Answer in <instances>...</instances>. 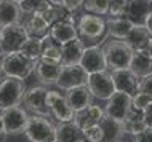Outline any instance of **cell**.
I'll return each instance as SVG.
<instances>
[{"label": "cell", "mask_w": 152, "mask_h": 142, "mask_svg": "<svg viewBox=\"0 0 152 142\" xmlns=\"http://www.w3.org/2000/svg\"><path fill=\"white\" fill-rule=\"evenodd\" d=\"M101 50L104 53L107 70H117V69H125L130 66L133 50L125 40H118V38L107 40L101 45Z\"/></svg>", "instance_id": "1"}, {"label": "cell", "mask_w": 152, "mask_h": 142, "mask_svg": "<svg viewBox=\"0 0 152 142\" xmlns=\"http://www.w3.org/2000/svg\"><path fill=\"white\" fill-rule=\"evenodd\" d=\"M0 66H2V74L3 75L15 77V78H19V80H26L27 77H31V74L34 72L35 62H32L31 59H27L26 56L21 54L19 51H13V53L2 54Z\"/></svg>", "instance_id": "2"}, {"label": "cell", "mask_w": 152, "mask_h": 142, "mask_svg": "<svg viewBox=\"0 0 152 142\" xmlns=\"http://www.w3.org/2000/svg\"><path fill=\"white\" fill-rule=\"evenodd\" d=\"M24 136L31 142H55L56 139V125L48 117L29 115Z\"/></svg>", "instance_id": "3"}, {"label": "cell", "mask_w": 152, "mask_h": 142, "mask_svg": "<svg viewBox=\"0 0 152 142\" xmlns=\"http://www.w3.org/2000/svg\"><path fill=\"white\" fill-rule=\"evenodd\" d=\"M24 93H26L24 80L7 75L0 78V110L15 107V105H21Z\"/></svg>", "instance_id": "4"}, {"label": "cell", "mask_w": 152, "mask_h": 142, "mask_svg": "<svg viewBox=\"0 0 152 142\" xmlns=\"http://www.w3.org/2000/svg\"><path fill=\"white\" fill-rule=\"evenodd\" d=\"M77 32L79 37L90 40H104L106 37V19L94 13H83L77 19Z\"/></svg>", "instance_id": "5"}, {"label": "cell", "mask_w": 152, "mask_h": 142, "mask_svg": "<svg viewBox=\"0 0 152 142\" xmlns=\"http://www.w3.org/2000/svg\"><path fill=\"white\" fill-rule=\"evenodd\" d=\"M85 85H87L88 91L91 93V96L94 99H99V101H107L115 93L114 82H112V77H110L109 70L88 74L87 83Z\"/></svg>", "instance_id": "6"}, {"label": "cell", "mask_w": 152, "mask_h": 142, "mask_svg": "<svg viewBox=\"0 0 152 142\" xmlns=\"http://www.w3.org/2000/svg\"><path fill=\"white\" fill-rule=\"evenodd\" d=\"M29 38L26 27L23 22L10 24V26L2 27V46H0V54H7V53L19 51L23 43Z\"/></svg>", "instance_id": "7"}, {"label": "cell", "mask_w": 152, "mask_h": 142, "mask_svg": "<svg viewBox=\"0 0 152 142\" xmlns=\"http://www.w3.org/2000/svg\"><path fill=\"white\" fill-rule=\"evenodd\" d=\"M47 107L50 117L55 120H58L59 123L63 121H72L75 112L71 109V105L67 104L64 94H61L58 90H48L47 91Z\"/></svg>", "instance_id": "8"}, {"label": "cell", "mask_w": 152, "mask_h": 142, "mask_svg": "<svg viewBox=\"0 0 152 142\" xmlns=\"http://www.w3.org/2000/svg\"><path fill=\"white\" fill-rule=\"evenodd\" d=\"M2 120H3V125H5L7 134L18 136V134H24L29 115H27V110L24 107L15 105V107L2 110Z\"/></svg>", "instance_id": "9"}, {"label": "cell", "mask_w": 152, "mask_h": 142, "mask_svg": "<svg viewBox=\"0 0 152 142\" xmlns=\"http://www.w3.org/2000/svg\"><path fill=\"white\" fill-rule=\"evenodd\" d=\"M47 91L48 90L45 86H34L31 90H26L21 101L24 109L27 112H31L32 115L50 117L48 107H47Z\"/></svg>", "instance_id": "10"}, {"label": "cell", "mask_w": 152, "mask_h": 142, "mask_svg": "<svg viewBox=\"0 0 152 142\" xmlns=\"http://www.w3.org/2000/svg\"><path fill=\"white\" fill-rule=\"evenodd\" d=\"M87 77H88V74L82 69L80 64H75V66H61L59 77L55 85L59 90L67 91L71 88L85 85L87 83Z\"/></svg>", "instance_id": "11"}, {"label": "cell", "mask_w": 152, "mask_h": 142, "mask_svg": "<svg viewBox=\"0 0 152 142\" xmlns=\"http://www.w3.org/2000/svg\"><path fill=\"white\" fill-rule=\"evenodd\" d=\"M131 101H133V96L131 94H126V93H122V91H115L107 99V104L104 107V113L107 117H110V118L123 121V118L126 117V113L131 109Z\"/></svg>", "instance_id": "12"}, {"label": "cell", "mask_w": 152, "mask_h": 142, "mask_svg": "<svg viewBox=\"0 0 152 142\" xmlns=\"http://www.w3.org/2000/svg\"><path fill=\"white\" fill-rule=\"evenodd\" d=\"M79 64L87 74L107 70V64H106V58H104V53L101 50V45L85 46L83 54H82V59Z\"/></svg>", "instance_id": "13"}, {"label": "cell", "mask_w": 152, "mask_h": 142, "mask_svg": "<svg viewBox=\"0 0 152 142\" xmlns=\"http://www.w3.org/2000/svg\"><path fill=\"white\" fill-rule=\"evenodd\" d=\"M109 72H110V77H112L115 91H122V93H126V94H131V96H133L134 93H138L139 77L134 74L130 67L117 69V70H109Z\"/></svg>", "instance_id": "14"}, {"label": "cell", "mask_w": 152, "mask_h": 142, "mask_svg": "<svg viewBox=\"0 0 152 142\" xmlns=\"http://www.w3.org/2000/svg\"><path fill=\"white\" fill-rule=\"evenodd\" d=\"M104 115H106L104 109H102L101 105L90 104L88 107H85V109H82V110L75 112V115H74V121H75V125L80 129H83L87 126H91V125L99 123Z\"/></svg>", "instance_id": "15"}, {"label": "cell", "mask_w": 152, "mask_h": 142, "mask_svg": "<svg viewBox=\"0 0 152 142\" xmlns=\"http://www.w3.org/2000/svg\"><path fill=\"white\" fill-rule=\"evenodd\" d=\"M152 11V0H128L125 10V18L133 24H144L147 14Z\"/></svg>", "instance_id": "16"}, {"label": "cell", "mask_w": 152, "mask_h": 142, "mask_svg": "<svg viewBox=\"0 0 152 142\" xmlns=\"http://www.w3.org/2000/svg\"><path fill=\"white\" fill-rule=\"evenodd\" d=\"M64 97H66L67 104L71 105V109L74 112H79L82 109L88 107V105L93 102V96H91V93L88 91L87 85H82V86H75V88L67 90Z\"/></svg>", "instance_id": "17"}, {"label": "cell", "mask_w": 152, "mask_h": 142, "mask_svg": "<svg viewBox=\"0 0 152 142\" xmlns=\"http://www.w3.org/2000/svg\"><path fill=\"white\" fill-rule=\"evenodd\" d=\"M35 77L40 83L43 85H55L61 72L59 62H47V61H37L34 67Z\"/></svg>", "instance_id": "18"}, {"label": "cell", "mask_w": 152, "mask_h": 142, "mask_svg": "<svg viewBox=\"0 0 152 142\" xmlns=\"http://www.w3.org/2000/svg\"><path fill=\"white\" fill-rule=\"evenodd\" d=\"M83 50H85L83 40L79 37L64 43L63 51H61V66H75V64H79L82 54H83Z\"/></svg>", "instance_id": "19"}, {"label": "cell", "mask_w": 152, "mask_h": 142, "mask_svg": "<svg viewBox=\"0 0 152 142\" xmlns=\"http://www.w3.org/2000/svg\"><path fill=\"white\" fill-rule=\"evenodd\" d=\"M48 34H50V37L53 40H56V42L61 43V45H64V43H67V42H71V40L79 37L77 26L74 22H69V21L55 22L53 26H50Z\"/></svg>", "instance_id": "20"}, {"label": "cell", "mask_w": 152, "mask_h": 142, "mask_svg": "<svg viewBox=\"0 0 152 142\" xmlns=\"http://www.w3.org/2000/svg\"><path fill=\"white\" fill-rule=\"evenodd\" d=\"M99 126L102 129V142H120L123 137V125L122 121L104 115L99 121Z\"/></svg>", "instance_id": "21"}, {"label": "cell", "mask_w": 152, "mask_h": 142, "mask_svg": "<svg viewBox=\"0 0 152 142\" xmlns=\"http://www.w3.org/2000/svg\"><path fill=\"white\" fill-rule=\"evenodd\" d=\"M151 38H152V35L146 29L144 24H134L131 27V30L128 32V35L123 40L128 43L133 51H138V50H146V46H147Z\"/></svg>", "instance_id": "22"}, {"label": "cell", "mask_w": 152, "mask_h": 142, "mask_svg": "<svg viewBox=\"0 0 152 142\" xmlns=\"http://www.w3.org/2000/svg\"><path fill=\"white\" fill-rule=\"evenodd\" d=\"M134 24L125 16H122V18H109L106 19V35H109L112 38L123 40L128 35V32L131 30Z\"/></svg>", "instance_id": "23"}, {"label": "cell", "mask_w": 152, "mask_h": 142, "mask_svg": "<svg viewBox=\"0 0 152 142\" xmlns=\"http://www.w3.org/2000/svg\"><path fill=\"white\" fill-rule=\"evenodd\" d=\"M122 125H123V133H125V134H131V136H136L147 128L146 123H144L142 110H138V109H134V107L130 109V112L126 113V117L123 118Z\"/></svg>", "instance_id": "24"}, {"label": "cell", "mask_w": 152, "mask_h": 142, "mask_svg": "<svg viewBox=\"0 0 152 142\" xmlns=\"http://www.w3.org/2000/svg\"><path fill=\"white\" fill-rule=\"evenodd\" d=\"M128 67L141 78V77H144V75L152 74V58L147 54L146 50L133 51V56H131Z\"/></svg>", "instance_id": "25"}, {"label": "cell", "mask_w": 152, "mask_h": 142, "mask_svg": "<svg viewBox=\"0 0 152 142\" xmlns=\"http://www.w3.org/2000/svg\"><path fill=\"white\" fill-rule=\"evenodd\" d=\"M23 10L19 3L13 0H3V5L0 8V26H10V24L21 22Z\"/></svg>", "instance_id": "26"}, {"label": "cell", "mask_w": 152, "mask_h": 142, "mask_svg": "<svg viewBox=\"0 0 152 142\" xmlns=\"http://www.w3.org/2000/svg\"><path fill=\"white\" fill-rule=\"evenodd\" d=\"M61 51L63 45L58 43L56 40L47 34L42 37V53H40V61H47V62H59L61 64Z\"/></svg>", "instance_id": "27"}, {"label": "cell", "mask_w": 152, "mask_h": 142, "mask_svg": "<svg viewBox=\"0 0 152 142\" xmlns=\"http://www.w3.org/2000/svg\"><path fill=\"white\" fill-rule=\"evenodd\" d=\"M82 137V129L75 121H63L56 125V139L55 142H77Z\"/></svg>", "instance_id": "28"}, {"label": "cell", "mask_w": 152, "mask_h": 142, "mask_svg": "<svg viewBox=\"0 0 152 142\" xmlns=\"http://www.w3.org/2000/svg\"><path fill=\"white\" fill-rule=\"evenodd\" d=\"M23 24H24V27H26L29 37L42 38L48 34V30H50V24L45 21L43 16L40 13H32L29 16V19H27L26 22H23Z\"/></svg>", "instance_id": "29"}, {"label": "cell", "mask_w": 152, "mask_h": 142, "mask_svg": "<svg viewBox=\"0 0 152 142\" xmlns=\"http://www.w3.org/2000/svg\"><path fill=\"white\" fill-rule=\"evenodd\" d=\"M19 53L24 54L27 59H31L32 62H37L40 59V53H42V38L29 37L19 48Z\"/></svg>", "instance_id": "30"}, {"label": "cell", "mask_w": 152, "mask_h": 142, "mask_svg": "<svg viewBox=\"0 0 152 142\" xmlns=\"http://www.w3.org/2000/svg\"><path fill=\"white\" fill-rule=\"evenodd\" d=\"M40 14L43 16V19L47 21L50 26H53L55 22H59V21H66L69 11H66L61 5H55V3H48L47 7L40 11Z\"/></svg>", "instance_id": "31"}, {"label": "cell", "mask_w": 152, "mask_h": 142, "mask_svg": "<svg viewBox=\"0 0 152 142\" xmlns=\"http://www.w3.org/2000/svg\"><path fill=\"white\" fill-rule=\"evenodd\" d=\"M109 2L110 0H85L83 8L87 13H94V14L104 16V14H107Z\"/></svg>", "instance_id": "32"}, {"label": "cell", "mask_w": 152, "mask_h": 142, "mask_svg": "<svg viewBox=\"0 0 152 142\" xmlns=\"http://www.w3.org/2000/svg\"><path fill=\"white\" fill-rule=\"evenodd\" d=\"M48 3H51L50 0H23L19 3V7H21L23 13L32 14V13H40Z\"/></svg>", "instance_id": "33"}, {"label": "cell", "mask_w": 152, "mask_h": 142, "mask_svg": "<svg viewBox=\"0 0 152 142\" xmlns=\"http://www.w3.org/2000/svg\"><path fill=\"white\" fill-rule=\"evenodd\" d=\"M82 136L88 142H102V129L99 126V123L83 128L82 129Z\"/></svg>", "instance_id": "34"}, {"label": "cell", "mask_w": 152, "mask_h": 142, "mask_svg": "<svg viewBox=\"0 0 152 142\" xmlns=\"http://www.w3.org/2000/svg\"><path fill=\"white\" fill-rule=\"evenodd\" d=\"M125 10H126V0H110L107 14L110 18H122V16H125Z\"/></svg>", "instance_id": "35"}, {"label": "cell", "mask_w": 152, "mask_h": 142, "mask_svg": "<svg viewBox=\"0 0 152 142\" xmlns=\"http://www.w3.org/2000/svg\"><path fill=\"white\" fill-rule=\"evenodd\" d=\"M152 102V96L147 94V93H134L133 94V101H131V107L138 109V110H144V109L147 107Z\"/></svg>", "instance_id": "36"}, {"label": "cell", "mask_w": 152, "mask_h": 142, "mask_svg": "<svg viewBox=\"0 0 152 142\" xmlns=\"http://www.w3.org/2000/svg\"><path fill=\"white\" fill-rule=\"evenodd\" d=\"M85 0H61V7L69 13H77L82 7H83Z\"/></svg>", "instance_id": "37"}, {"label": "cell", "mask_w": 152, "mask_h": 142, "mask_svg": "<svg viewBox=\"0 0 152 142\" xmlns=\"http://www.w3.org/2000/svg\"><path fill=\"white\" fill-rule=\"evenodd\" d=\"M138 91L147 93V94H151V96H152V74L144 75V77H141V78H139Z\"/></svg>", "instance_id": "38"}, {"label": "cell", "mask_w": 152, "mask_h": 142, "mask_svg": "<svg viewBox=\"0 0 152 142\" xmlns=\"http://www.w3.org/2000/svg\"><path fill=\"white\" fill-rule=\"evenodd\" d=\"M133 137H134L133 142H152V129L146 128L144 131H141L139 134L133 136Z\"/></svg>", "instance_id": "39"}, {"label": "cell", "mask_w": 152, "mask_h": 142, "mask_svg": "<svg viewBox=\"0 0 152 142\" xmlns=\"http://www.w3.org/2000/svg\"><path fill=\"white\" fill-rule=\"evenodd\" d=\"M142 115H144V123H146V126L152 129V102L147 105V107L142 110Z\"/></svg>", "instance_id": "40"}, {"label": "cell", "mask_w": 152, "mask_h": 142, "mask_svg": "<svg viewBox=\"0 0 152 142\" xmlns=\"http://www.w3.org/2000/svg\"><path fill=\"white\" fill-rule=\"evenodd\" d=\"M7 129H5V125H3V120H2V113H0V142H7Z\"/></svg>", "instance_id": "41"}, {"label": "cell", "mask_w": 152, "mask_h": 142, "mask_svg": "<svg viewBox=\"0 0 152 142\" xmlns=\"http://www.w3.org/2000/svg\"><path fill=\"white\" fill-rule=\"evenodd\" d=\"M144 26H146V29L149 30V34L152 35V11L147 14V18H146V21H144Z\"/></svg>", "instance_id": "42"}, {"label": "cell", "mask_w": 152, "mask_h": 142, "mask_svg": "<svg viewBox=\"0 0 152 142\" xmlns=\"http://www.w3.org/2000/svg\"><path fill=\"white\" fill-rule=\"evenodd\" d=\"M146 51H147V54L152 58V38L149 40V43H147V46H146Z\"/></svg>", "instance_id": "43"}, {"label": "cell", "mask_w": 152, "mask_h": 142, "mask_svg": "<svg viewBox=\"0 0 152 142\" xmlns=\"http://www.w3.org/2000/svg\"><path fill=\"white\" fill-rule=\"evenodd\" d=\"M51 3H55V5H61V0H50Z\"/></svg>", "instance_id": "44"}, {"label": "cell", "mask_w": 152, "mask_h": 142, "mask_svg": "<svg viewBox=\"0 0 152 142\" xmlns=\"http://www.w3.org/2000/svg\"><path fill=\"white\" fill-rule=\"evenodd\" d=\"M77 142H88V141H87V139H85V137H83V136H82V137H80V139H79V141H77Z\"/></svg>", "instance_id": "45"}, {"label": "cell", "mask_w": 152, "mask_h": 142, "mask_svg": "<svg viewBox=\"0 0 152 142\" xmlns=\"http://www.w3.org/2000/svg\"><path fill=\"white\" fill-rule=\"evenodd\" d=\"M0 46H2V26H0Z\"/></svg>", "instance_id": "46"}, {"label": "cell", "mask_w": 152, "mask_h": 142, "mask_svg": "<svg viewBox=\"0 0 152 142\" xmlns=\"http://www.w3.org/2000/svg\"><path fill=\"white\" fill-rule=\"evenodd\" d=\"M13 2H16V3H21V2H23V0H13Z\"/></svg>", "instance_id": "47"}, {"label": "cell", "mask_w": 152, "mask_h": 142, "mask_svg": "<svg viewBox=\"0 0 152 142\" xmlns=\"http://www.w3.org/2000/svg\"><path fill=\"white\" fill-rule=\"evenodd\" d=\"M2 5H3V0H0V8H2Z\"/></svg>", "instance_id": "48"}, {"label": "cell", "mask_w": 152, "mask_h": 142, "mask_svg": "<svg viewBox=\"0 0 152 142\" xmlns=\"http://www.w3.org/2000/svg\"><path fill=\"white\" fill-rule=\"evenodd\" d=\"M0 74H2V66H0Z\"/></svg>", "instance_id": "49"}, {"label": "cell", "mask_w": 152, "mask_h": 142, "mask_svg": "<svg viewBox=\"0 0 152 142\" xmlns=\"http://www.w3.org/2000/svg\"><path fill=\"white\" fill-rule=\"evenodd\" d=\"M126 2H128V0H126Z\"/></svg>", "instance_id": "50"}, {"label": "cell", "mask_w": 152, "mask_h": 142, "mask_svg": "<svg viewBox=\"0 0 152 142\" xmlns=\"http://www.w3.org/2000/svg\"><path fill=\"white\" fill-rule=\"evenodd\" d=\"M120 142H122V141H120Z\"/></svg>", "instance_id": "51"}]
</instances>
